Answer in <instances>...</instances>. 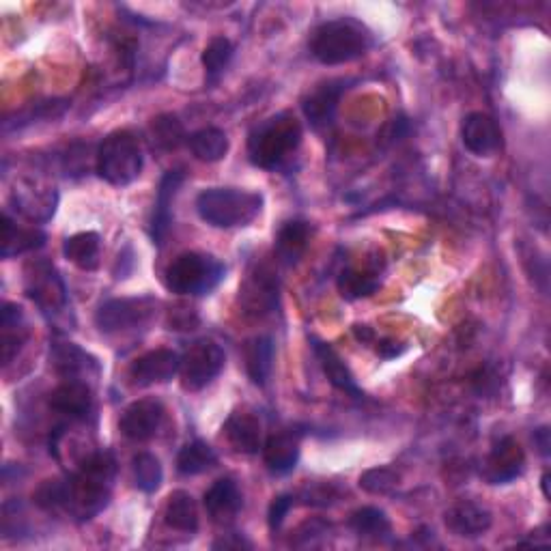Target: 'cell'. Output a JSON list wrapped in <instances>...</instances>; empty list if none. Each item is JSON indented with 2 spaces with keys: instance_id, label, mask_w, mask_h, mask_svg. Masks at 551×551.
<instances>
[{
  "instance_id": "obj_1",
  "label": "cell",
  "mask_w": 551,
  "mask_h": 551,
  "mask_svg": "<svg viewBox=\"0 0 551 551\" xmlns=\"http://www.w3.org/2000/svg\"><path fill=\"white\" fill-rule=\"evenodd\" d=\"M117 476V461L112 452H95L80 465V470L67 478L65 511L80 521L100 515L110 502L112 480Z\"/></svg>"
},
{
  "instance_id": "obj_2",
  "label": "cell",
  "mask_w": 551,
  "mask_h": 551,
  "mask_svg": "<svg viewBox=\"0 0 551 551\" xmlns=\"http://www.w3.org/2000/svg\"><path fill=\"white\" fill-rule=\"evenodd\" d=\"M302 125L291 112H280L276 117L261 121L248 138V155L254 166L265 171H276L302 143Z\"/></svg>"
},
{
  "instance_id": "obj_3",
  "label": "cell",
  "mask_w": 551,
  "mask_h": 551,
  "mask_svg": "<svg viewBox=\"0 0 551 551\" xmlns=\"http://www.w3.org/2000/svg\"><path fill=\"white\" fill-rule=\"evenodd\" d=\"M263 196L239 188H209L196 199V211L203 222L216 229H237L259 218Z\"/></svg>"
},
{
  "instance_id": "obj_4",
  "label": "cell",
  "mask_w": 551,
  "mask_h": 551,
  "mask_svg": "<svg viewBox=\"0 0 551 551\" xmlns=\"http://www.w3.org/2000/svg\"><path fill=\"white\" fill-rule=\"evenodd\" d=\"M369 48L371 33L360 22L351 18L330 20L321 24L313 35V41H310V52L323 65L351 63L360 59Z\"/></svg>"
},
{
  "instance_id": "obj_5",
  "label": "cell",
  "mask_w": 551,
  "mask_h": 551,
  "mask_svg": "<svg viewBox=\"0 0 551 551\" xmlns=\"http://www.w3.org/2000/svg\"><path fill=\"white\" fill-rule=\"evenodd\" d=\"M97 175L110 186H130L143 171V151L132 132H112L97 149Z\"/></svg>"
},
{
  "instance_id": "obj_6",
  "label": "cell",
  "mask_w": 551,
  "mask_h": 551,
  "mask_svg": "<svg viewBox=\"0 0 551 551\" xmlns=\"http://www.w3.org/2000/svg\"><path fill=\"white\" fill-rule=\"evenodd\" d=\"M226 274V267L211 254L183 252L168 265L166 287L177 295H207Z\"/></svg>"
},
{
  "instance_id": "obj_7",
  "label": "cell",
  "mask_w": 551,
  "mask_h": 551,
  "mask_svg": "<svg viewBox=\"0 0 551 551\" xmlns=\"http://www.w3.org/2000/svg\"><path fill=\"white\" fill-rule=\"evenodd\" d=\"M158 315V300L153 298H117L100 306L95 323L104 334H119L145 328Z\"/></svg>"
},
{
  "instance_id": "obj_8",
  "label": "cell",
  "mask_w": 551,
  "mask_h": 551,
  "mask_svg": "<svg viewBox=\"0 0 551 551\" xmlns=\"http://www.w3.org/2000/svg\"><path fill=\"white\" fill-rule=\"evenodd\" d=\"M24 274L26 295L41 308V313L56 317L67 310V287L52 263L31 261Z\"/></svg>"
},
{
  "instance_id": "obj_9",
  "label": "cell",
  "mask_w": 551,
  "mask_h": 551,
  "mask_svg": "<svg viewBox=\"0 0 551 551\" xmlns=\"http://www.w3.org/2000/svg\"><path fill=\"white\" fill-rule=\"evenodd\" d=\"M224 349L214 341H196L181 356L179 377L181 386L190 392L207 388L224 369Z\"/></svg>"
},
{
  "instance_id": "obj_10",
  "label": "cell",
  "mask_w": 551,
  "mask_h": 551,
  "mask_svg": "<svg viewBox=\"0 0 551 551\" xmlns=\"http://www.w3.org/2000/svg\"><path fill=\"white\" fill-rule=\"evenodd\" d=\"M526 470V452L515 437H502V440L491 448L489 457L483 465V476L489 485H506L513 483Z\"/></svg>"
},
{
  "instance_id": "obj_11",
  "label": "cell",
  "mask_w": 551,
  "mask_h": 551,
  "mask_svg": "<svg viewBox=\"0 0 551 551\" xmlns=\"http://www.w3.org/2000/svg\"><path fill=\"white\" fill-rule=\"evenodd\" d=\"M181 366V356L173 349H153L140 356L130 366V379L134 386L147 388L155 384H168Z\"/></svg>"
},
{
  "instance_id": "obj_12",
  "label": "cell",
  "mask_w": 551,
  "mask_h": 551,
  "mask_svg": "<svg viewBox=\"0 0 551 551\" xmlns=\"http://www.w3.org/2000/svg\"><path fill=\"white\" fill-rule=\"evenodd\" d=\"M166 409L158 399H140L125 407L121 433L132 442H149L160 431Z\"/></svg>"
},
{
  "instance_id": "obj_13",
  "label": "cell",
  "mask_w": 551,
  "mask_h": 551,
  "mask_svg": "<svg viewBox=\"0 0 551 551\" xmlns=\"http://www.w3.org/2000/svg\"><path fill=\"white\" fill-rule=\"evenodd\" d=\"M461 140L476 158H489L502 147V130L485 112H472L461 123Z\"/></svg>"
},
{
  "instance_id": "obj_14",
  "label": "cell",
  "mask_w": 551,
  "mask_h": 551,
  "mask_svg": "<svg viewBox=\"0 0 551 551\" xmlns=\"http://www.w3.org/2000/svg\"><path fill=\"white\" fill-rule=\"evenodd\" d=\"M50 407L56 414L69 420H87L93 412V388L87 381L65 379L61 386H56L50 394Z\"/></svg>"
},
{
  "instance_id": "obj_15",
  "label": "cell",
  "mask_w": 551,
  "mask_h": 551,
  "mask_svg": "<svg viewBox=\"0 0 551 551\" xmlns=\"http://www.w3.org/2000/svg\"><path fill=\"white\" fill-rule=\"evenodd\" d=\"M493 524V515L489 508L476 502H459L446 511V528L461 536V539H476L483 536Z\"/></svg>"
},
{
  "instance_id": "obj_16",
  "label": "cell",
  "mask_w": 551,
  "mask_h": 551,
  "mask_svg": "<svg viewBox=\"0 0 551 551\" xmlns=\"http://www.w3.org/2000/svg\"><path fill=\"white\" fill-rule=\"evenodd\" d=\"M205 508L216 524H229L242 511L244 496L233 478H220L205 491Z\"/></svg>"
},
{
  "instance_id": "obj_17",
  "label": "cell",
  "mask_w": 551,
  "mask_h": 551,
  "mask_svg": "<svg viewBox=\"0 0 551 551\" xmlns=\"http://www.w3.org/2000/svg\"><path fill=\"white\" fill-rule=\"evenodd\" d=\"M50 358L54 364V371L59 373L63 379L87 381L91 377V373L93 375L100 373L97 360L74 343H56L50 351Z\"/></svg>"
},
{
  "instance_id": "obj_18",
  "label": "cell",
  "mask_w": 551,
  "mask_h": 551,
  "mask_svg": "<svg viewBox=\"0 0 551 551\" xmlns=\"http://www.w3.org/2000/svg\"><path fill=\"white\" fill-rule=\"evenodd\" d=\"M183 177L186 175L177 168V171H168L160 181V190H158V196H155L153 218H151V237L158 246L164 244L168 229H171V220H173L171 207H173L177 190L181 188Z\"/></svg>"
},
{
  "instance_id": "obj_19",
  "label": "cell",
  "mask_w": 551,
  "mask_h": 551,
  "mask_svg": "<svg viewBox=\"0 0 551 551\" xmlns=\"http://www.w3.org/2000/svg\"><path fill=\"white\" fill-rule=\"evenodd\" d=\"M263 459L267 470L276 476H285L295 470L300 461V442L298 437L287 431L274 433L263 444Z\"/></svg>"
},
{
  "instance_id": "obj_20",
  "label": "cell",
  "mask_w": 551,
  "mask_h": 551,
  "mask_svg": "<svg viewBox=\"0 0 551 551\" xmlns=\"http://www.w3.org/2000/svg\"><path fill=\"white\" fill-rule=\"evenodd\" d=\"M224 435L229 444L242 452V455H254L263 448V431L257 416L248 412H235L224 422Z\"/></svg>"
},
{
  "instance_id": "obj_21",
  "label": "cell",
  "mask_w": 551,
  "mask_h": 551,
  "mask_svg": "<svg viewBox=\"0 0 551 551\" xmlns=\"http://www.w3.org/2000/svg\"><path fill=\"white\" fill-rule=\"evenodd\" d=\"M343 91H345L343 80H330L326 84H321V87H317L302 104L306 119L315 127H323V125L332 123Z\"/></svg>"
},
{
  "instance_id": "obj_22",
  "label": "cell",
  "mask_w": 551,
  "mask_h": 551,
  "mask_svg": "<svg viewBox=\"0 0 551 551\" xmlns=\"http://www.w3.org/2000/svg\"><path fill=\"white\" fill-rule=\"evenodd\" d=\"M313 347H315V356H317L321 369H323V373H326L330 384L341 390V392L360 399L362 390L356 384V377H353V373L349 371V366L345 364V360L341 356H338L336 349L328 343H321V341H315Z\"/></svg>"
},
{
  "instance_id": "obj_23",
  "label": "cell",
  "mask_w": 551,
  "mask_h": 551,
  "mask_svg": "<svg viewBox=\"0 0 551 551\" xmlns=\"http://www.w3.org/2000/svg\"><path fill=\"white\" fill-rule=\"evenodd\" d=\"M164 521L177 532L194 534L199 530V506L188 491H173L164 506Z\"/></svg>"
},
{
  "instance_id": "obj_24",
  "label": "cell",
  "mask_w": 551,
  "mask_h": 551,
  "mask_svg": "<svg viewBox=\"0 0 551 551\" xmlns=\"http://www.w3.org/2000/svg\"><path fill=\"white\" fill-rule=\"evenodd\" d=\"M246 356V371L252 379V384L265 386L272 377L274 369V343L267 336H254L244 347Z\"/></svg>"
},
{
  "instance_id": "obj_25",
  "label": "cell",
  "mask_w": 551,
  "mask_h": 551,
  "mask_svg": "<svg viewBox=\"0 0 551 551\" xmlns=\"http://www.w3.org/2000/svg\"><path fill=\"white\" fill-rule=\"evenodd\" d=\"M0 328H3V336H0V349H3V364H11V360L18 356L22 345L26 343L28 332L24 328V313L18 304L7 302L3 306V319H0Z\"/></svg>"
},
{
  "instance_id": "obj_26",
  "label": "cell",
  "mask_w": 551,
  "mask_h": 551,
  "mask_svg": "<svg viewBox=\"0 0 551 551\" xmlns=\"http://www.w3.org/2000/svg\"><path fill=\"white\" fill-rule=\"evenodd\" d=\"M100 250H102V239L93 231L76 233L69 237L63 246L65 259L72 261L84 272L97 270V265H100Z\"/></svg>"
},
{
  "instance_id": "obj_27",
  "label": "cell",
  "mask_w": 551,
  "mask_h": 551,
  "mask_svg": "<svg viewBox=\"0 0 551 551\" xmlns=\"http://www.w3.org/2000/svg\"><path fill=\"white\" fill-rule=\"evenodd\" d=\"M46 242V233L39 229H24V226H18L9 218V214L3 216V259L18 257V254L31 252L44 246Z\"/></svg>"
},
{
  "instance_id": "obj_28",
  "label": "cell",
  "mask_w": 551,
  "mask_h": 551,
  "mask_svg": "<svg viewBox=\"0 0 551 551\" xmlns=\"http://www.w3.org/2000/svg\"><path fill=\"white\" fill-rule=\"evenodd\" d=\"M190 149L196 160L201 162H220L226 153H229V136H226L218 127H203V130L194 132L190 136Z\"/></svg>"
},
{
  "instance_id": "obj_29",
  "label": "cell",
  "mask_w": 551,
  "mask_h": 551,
  "mask_svg": "<svg viewBox=\"0 0 551 551\" xmlns=\"http://www.w3.org/2000/svg\"><path fill=\"white\" fill-rule=\"evenodd\" d=\"M310 242V226L302 220H291L282 226L276 237V252L285 263L298 261Z\"/></svg>"
},
{
  "instance_id": "obj_30",
  "label": "cell",
  "mask_w": 551,
  "mask_h": 551,
  "mask_svg": "<svg viewBox=\"0 0 551 551\" xmlns=\"http://www.w3.org/2000/svg\"><path fill=\"white\" fill-rule=\"evenodd\" d=\"M218 463L216 450L203 440H194L183 446L177 455V470L183 476H196L214 468Z\"/></svg>"
},
{
  "instance_id": "obj_31",
  "label": "cell",
  "mask_w": 551,
  "mask_h": 551,
  "mask_svg": "<svg viewBox=\"0 0 551 551\" xmlns=\"http://www.w3.org/2000/svg\"><path fill=\"white\" fill-rule=\"evenodd\" d=\"M349 528L364 539H381L390 532V519L381 508L364 506L351 513Z\"/></svg>"
},
{
  "instance_id": "obj_32",
  "label": "cell",
  "mask_w": 551,
  "mask_h": 551,
  "mask_svg": "<svg viewBox=\"0 0 551 551\" xmlns=\"http://www.w3.org/2000/svg\"><path fill=\"white\" fill-rule=\"evenodd\" d=\"M379 276L375 272H362V270H347L338 276V293L345 300H362L371 298V295L379 289Z\"/></svg>"
},
{
  "instance_id": "obj_33",
  "label": "cell",
  "mask_w": 551,
  "mask_h": 551,
  "mask_svg": "<svg viewBox=\"0 0 551 551\" xmlns=\"http://www.w3.org/2000/svg\"><path fill=\"white\" fill-rule=\"evenodd\" d=\"M132 472H134V483L140 491L153 493L160 489L164 470L160 459L151 455V452H138L132 461Z\"/></svg>"
},
{
  "instance_id": "obj_34",
  "label": "cell",
  "mask_w": 551,
  "mask_h": 551,
  "mask_svg": "<svg viewBox=\"0 0 551 551\" xmlns=\"http://www.w3.org/2000/svg\"><path fill=\"white\" fill-rule=\"evenodd\" d=\"M35 188H18L13 190V203H16V209H20L22 214L26 218H33V220H46V216L41 214V209L46 211V214L50 216L54 211V192L52 190H46L41 194H35L33 192Z\"/></svg>"
},
{
  "instance_id": "obj_35",
  "label": "cell",
  "mask_w": 551,
  "mask_h": 551,
  "mask_svg": "<svg viewBox=\"0 0 551 551\" xmlns=\"http://www.w3.org/2000/svg\"><path fill=\"white\" fill-rule=\"evenodd\" d=\"M233 44H231V39H226V37H214L207 44V48L203 50V67H205V74L209 78V82H214L218 80L222 74H224V69L229 67L231 59H233Z\"/></svg>"
},
{
  "instance_id": "obj_36",
  "label": "cell",
  "mask_w": 551,
  "mask_h": 551,
  "mask_svg": "<svg viewBox=\"0 0 551 551\" xmlns=\"http://www.w3.org/2000/svg\"><path fill=\"white\" fill-rule=\"evenodd\" d=\"M149 130L153 145L164 151H173L186 140V130H183L181 121L175 115H160L158 119H153Z\"/></svg>"
},
{
  "instance_id": "obj_37",
  "label": "cell",
  "mask_w": 551,
  "mask_h": 551,
  "mask_svg": "<svg viewBox=\"0 0 551 551\" xmlns=\"http://www.w3.org/2000/svg\"><path fill=\"white\" fill-rule=\"evenodd\" d=\"M399 480H401V474L397 470L373 468V470H366L360 476V487L364 491L373 493V496H386V493H390L394 487L399 485Z\"/></svg>"
},
{
  "instance_id": "obj_38",
  "label": "cell",
  "mask_w": 551,
  "mask_h": 551,
  "mask_svg": "<svg viewBox=\"0 0 551 551\" xmlns=\"http://www.w3.org/2000/svg\"><path fill=\"white\" fill-rule=\"evenodd\" d=\"M295 504V498L293 496H278L274 498V502L270 504V513H267V521H270V528L272 532L280 530L282 524H285V519L289 515V511Z\"/></svg>"
},
{
  "instance_id": "obj_39",
  "label": "cell",
  "mask_w": 551,
  "mask_h": 551,
  "mask_svg": "<svg viewBox=\"0 0 551 551\" xmlns=\"http://www.w3.org/2000/svg\"><path fill=\"white\" fill-rule=\"evenodd\" d=\"M302 498L306 504H313V506H326L330 504V489L328 487H313V489H304L302 491Z\"/></svg>"
},
{
  "instance_id": "obj_40",
  "label": "cell",
  "mask_w": 551,
  "mask_h": 551,
  "mask_svg": "<svg viewBox=\"0 0 551 551\" xmlns=\"http://www.w3.org/2000/svg\"><path fill=\"white\" fill-rule=\"evenodd\" d=\"M405 351V347L397 341H379L377 343V353L381 358H386V360H392V358H397L401 356V353Z\"/></svg>"
},
{
  "instance_id": "obj_41",
  "label": "cell",
  "mask_w": 551,
  "mask_h": 551,
  "mask_svg": "<svg viewBox=\"0 0 551 551\" xmlns=\"http://www.w3.org/2000/svg\"><path fill=\"white\" fill-rule=\"evenodd\" d=\"M534 444H536V448H539V452L543 457H549L551 442H549V429L547 427H541L539 431H534Z\"/></svg>"
},
{
  "instance_id": "obj_42",
  "label": "cell",
  "mask_w": 551,
  "mask_h": 551,
  "mask_svg": "<svg viewBox=\"0 0 551 551\" xmlns=\"http://www.w3.org/2000/svg\"><path fill=\"white\" fill-rule=\"evenodd\" d=\"M242 547H252V543H248L246 539H242V536H226V539L214 543V549H242Z\"/></svg>"
},
{
  "instance_id": "obj_43",
  "label": "cell",
  "mask_w": 551,
  "mask_h": 551,
  "mask_svg": "<svg viewBox=\"0 0 551 551\" xmlns=\"http://www.w3.org/2000/svg\"><path fill=\"white\" fill-rule=\"evenodd\" d=\"M353 332H356L358 341H362V343H373L375 341V332L369 326H353Z\"/></svg>"
},
{
  "instance_id": "obj_44",
  "label": "cell",
  "mask_w": 551,
  "mask_h": 551,
  "mask_svg": "<svg viewBox=\"0 0 551 551\" xmlns=\"http://www.w3.org/2000/svg\"><path fill=\"white\" fill-rule=\"evenodd\" d=\"M541 487H543V496L549 500V474L547 472L541 478Z\"/></svg>"
}]
</instances>
